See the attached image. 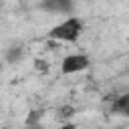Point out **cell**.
Here are the masks:
<instances>
[{
	"label": "cell",
	"instance_id": "6da1fadb",
	"mask_svg": "<svg viewBox=\"0 0 129 129\" xmlns=\"http://www.w3.org/2000/svg\"><path fill=\"white\" fill-rule=\"evenodd\" d=\"M83 28H85V22L83 18L79 16H69L64 18L62 22H58L56 26H52L48 30V38L50 40H56V42H77L83 34Z\"/></svg>",
	"mask_w": 129,
	"mask_h": 129
},
{
	"label": "cell",
	"instance_id": "7a4b0ae2",
	"mask_svg": "<svg viewBox=\"0 0 129 129\" xmlns=\"http://www.w3.org/2000/svg\"><path fill=\"white\" fill-rule=\"evenodd\" d=\"M91 67V58L83 52H75V54H67L60 62V73L62 75H75V73H83Z\"/></svg>",
	"mask_w": 129,
	"mask_h": 129
},
{
	"label": "cell",
	"instance_id": "3957f363",
	"mask_svg": "<svg viewBox=\"0 0 129 129\" xmlns=\"http://www.w3.org/2000/svg\"><path fill=\"white\" fill-rule=\"evenodd\" d=\"M38 8L44 12H52V14L75 16V0H40Z\"/></svg>",
	"mask_w": 129,
	"mask_h": 129
},
{
	"label": "cell",
	"instance_id": "277c9868",
	"mask_svg": "<svg viewBox=\"0 0 129 129\" xmlns=\"http://www.w3.org/2000/svg\"><path fill=\"white\" fill-rule=\"evenodd\" d=\"M22 56H24V48H22V46H18V44L8 46V48H6V52H4V60H6L8 64H16V62H20V60H22Z\"/></svg>",
	"mask_w": 129,
	"mask_h": 129
},
{
	"label": "cell",
	"instance_id": "5b68a950",
	"mask_svg": "<svg viewBox=\"0 0 129 129\" xmlns=\"http://www.w3.org/2000/svg\"><path fill=\"white\" fill-rule=\"evenodd\" d=\"M127 105H129V95H119V97L113 99L111 111H113V113H125Z\"/></svg>",
	"mask_w": 129,
	"mask_h": 129
},
{
	"label": "cell",
	"instance_id": "8992f818",
	"mask_svg": "<svg viewBox=\"0 0 129 129\" xmlns=\"http://www.w3.org/2000/svg\"><path fill=\"white\" fill-rule=\"evenodd\" d=\"M44 117V111H40V109H32L28 115H26V127H30V125H40V119Z\"/></svg>",
	"mask_w": 129,
	"mask_h": 129
},
{
	"label": "cell",
	"instance_id": "52a82bcc",
	"mask_svg": "<svg viewBox=\"0 0 129 129\" xmlns=\"http://www.w3.org/2000/svg\"><path fill=\"white\" fill-rule=\"evenodd\" d=\"M73 115H75V107H73V105H62V107L58 109V115H56V117H58V121L64 123V121H69Z\"/></svg>",
	"mask_w": 129,
	"mask_h": 129
},
{
	"label": "cell",
	"instance_id": "ba28073f",
	"mask_svg": "<svg viewBox=\"0 0 129 129\" xmlns=\"http://www.w3.org/2000/svg\"><path fill=\"white\" fill-rule=\"evenodd\" d=\"M34 69L40 71V73H46V71L50 69V64H48L46 60H42V58H36V60H34Z\"/></svg>",
	"mask_w": 129,
	"mask_h": 129
},
{
	"label": "cell",
	"instance_id": "9c48e42d",
	"mask_svg": "<svg viewBox=\"0 0 129 129\" xmlns=\"http://www.w3.org/2000/svg\"><path fill=\"white\" fill-rule=\"evenodd\" d=\"M60 129H75V125H73V123H62Z\"/></svg>",
	"mask_w": 129,
	"mask_h": 129
},
{
	"label": "cell",
	"instance_id": "30bf717a",
	"mask_svg": "<svg viewBox=\"0 0 129 129\" xmlns=\"http://www.w3.org/2000/svg\"><path fill=\"white\" fill-rule=\"evenodd\" d=\"M26 129H42L40 125H30V127H26Z\"/></svg>",
	"mask_w": 129,
	"mask_h": 129
},
{
	"label": "cell",
	"instance_id": "8fae6325",
	"mask_svg": "<svg viewBox=\"0 0 129 129\" xmlns=\"http://www.w3.org/2000/svg\"><path fill=\"white\" fill-rule=\"evenodd\" d=\"M123 115H127V117H129V105H127V109H125V113H123Z\"/></svg>",
	"mask_w": 129,
	"mask_h": 129
},
{
	"label": "cell",
	"instance_id": "7c38bea8",
	"mask_svg": "<svg viewBox=\"0 0 129 129\" xmlns=\"http://www.w3.org/2000/svg\"><path fill=\"white\" fill-rule=\"evenodd\" d=\"M0 73H2V62H0Z\"/></svg>",
	"mask_w": 129,
	"mask_h": 129
},
{
	"label": "cell",
	"instance_id": "4fadbf2b",
	"mask_svg": "<svg viewBox=\"0 0 129 129\" xmlns=\"http://www.w3.org/2000/svg\"><path fill=\"white\" fill-rule=\"evenodd\" d=\"M115 129H125V127H115Z\"/></svg>",
	"mask_w": 129,
	"mask_h": 129
},
{
	"label": "cell",
	"instance_id": "5bb4252c",
	"mask_svg": "<svg viewBox=\"0 0 129 129\" xmlns=\"http://www.w3.org/2000/svg\"><path fill=\"white\" fill-rule=\"evenodd\" d=\"M2 129H8V127H2Z\"/></svg>",
	"mask_w": 129,
	"mask_h": 129
},
{
	"label": "cell",
	"instance_id": "9a60e30c",
	"mask_svg": "<svg viewBox=\"0 0 129 129\" xmlns=\"http://www.w3.org/2000/svg\"><path fill=\"white\" fill-rule=\"evenodd\" d=\"M75 2H77V0H75Z\"/></svg>",
	"mask_w": 129,
	"mask_h": 129
}]
</instances>
